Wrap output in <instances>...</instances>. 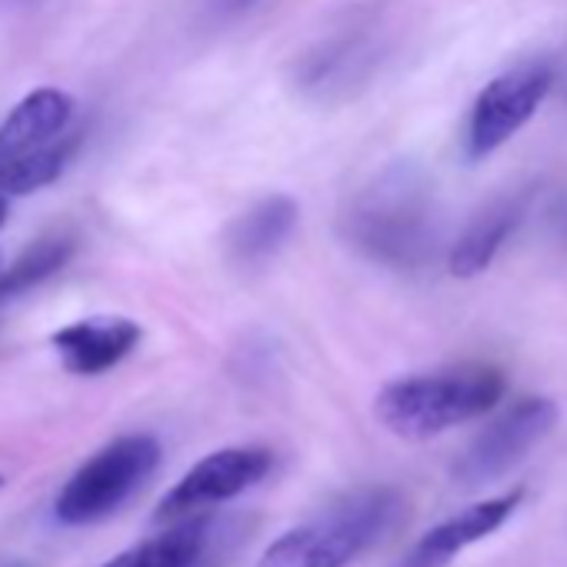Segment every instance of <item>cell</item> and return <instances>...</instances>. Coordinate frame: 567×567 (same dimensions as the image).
Returning a JSON list of instances; mask_svg holds the SVG:
<instances>
[{"label": "cell", "mask_w": 567, "mask_h": 567, "mask_svg": "<svg viewBox=\"0 0 567 567\" xmlns=\"http://www.w3.org/2000/svg\"><path fill=\"white\" fill-rule=\"evenodd\" d=\"M161 444L151 434H127L91 454L61 487L54 517L71 527L97 524L124 507L157 471Z\"/></svg>", "instance_id": "4"}, {"label": "cell", "mask_w": 567, "mask_h": 567, "mask_svg": "<svg viewBox=\"0 0 567 567\" xmlns=\"http://www.w3.org/2000/svg\"><path fill=\"white\" fill-rule=\"evenodd\" d=\"M144 331L131 318H84L74 324H64L51 334L54 351L61 354V364L71 374L97 378L111 368H117L131 351L141 344Z\"/></svg>", "instance_id": "10"}, {"label": "cell", "mask_w": 567, "mask_h": 567, "mask_svg": "<svg viewBox=\"0 0 567 567\" xmlns=\"http://www.w3.org/2000/svg\"><path fill=\"white\" fill-rule=\"evenodd\" d=\"M0 484H4V477H0Z\"/></svg>", "instance_id": "19"}, {"label": "cell", "mask_w": 567, "mask_h": 567, "mask_svg": "<svg viewBox=\"0 0 567 567\" xmlns=\"http://www.w3.org/2000/svg\"><path fill=\"white\" fill-rule=\"evenodd\" d=\"M527 200H530V190H517V194L491 200L481 214H474V220L464 227V234L451 244V254H447L451 274L461 277V280L484 274L494 264L504 240L520 224V217L527 210Z\"/></svg>", "instance_id": "12"}, {"label": "cell", "mask_w": 567, "mask_h": 567, "mask_svg": "<svg viewBox=\"0 0 567 567\" xmlns=\"http://www.w3.org/2000/svg\"><path fill=\"white\" fill-rule=\"evenodd\" d=\"M4 220H8V200L0 197V227H4Z\"/></svg>", "instance_id": "17"}, {"label": "cell", "mask_w": 567, "mask_h": 567, "mask_svg": "<svg viewBox=\"0 0 567 567\" xmlns=\"http://www.w3.org/2000/svg\"><path fill=\"white\" fill-rule=\"evenodd\" d=\"M71 114H74V101L64 91H54V87L31 91L4 117V124H0V164L61 137Z\"/></svg>", "instance_id": "13"}, {"label": "cell", "mask_w": 567, "mask_h": 567, "mask_svg": "<svg viewBox=\"0 0 567 567\" xmlns=\"http://www.w3.org/2000/svg\"><path fill=\"white\" fill-rule=\"evenodd\" d=\"M524 494H527L524 487H514L511 494L477 501V504L444 517L441 524H434L411 544V550L398 560V567H447V564H454L464 554V547L501 530L511 520V514L520 507Z\"/></svg>", "instance_id": "9"}, {"label": "cell", "mask_w": 567, "mask_h": 567, "mask_svg": "<svg viewBox=\"0 0 567 567\" xmlns=\"http://www.w3.org/2000/svg\"><path fill=\"white\" fill-rule=\"evenodd\" d=\"M71 257H74V237L68 234H48L44 240H34L8 270H0V301L34 291L38 284L51 280Z\"/></svg>", "instance_id": "16"}, {"label": "cell", "mask_w": 567, "mask_h": 567, "mask_svg": "<svg viewBox=\"0 0 567 567\" xmlns=\"http://www.w3.org/2000/svg\"><path fill=\"white\" fill-rule=\"evenodd\" d=\"M0 567H31L28 560H8V564H0Z\"/></svg>", "instance_id": "18"}, {"label": "cell", "mask_w": 567, "mask_h": 567, "mask_svg": "<svg viewBox=\"0 0 567 567\" xmlns=\"http://www.w3.org/2000/svg\"><path fill=\"white\" fill-rule=\"evenodd\" d=\"M210 520H174L161 534L134 544L104 567H197L207 554Z\"/></svg>", "instance_id": "14"}, {"label": "cell", "mask_w": 567, "mask_h": 567, "mask_svg": "<svg viewBox=\"0 0 567 567\" xmlns=\"http://www.w3.org/2000/svg\"><path fill=\"white\" fill-rule=\"evenodd\" d=\"M78 147H81V134L54 137L34 151H24V154L4 161L0 164V190L24 197V194H34V190L54 184L68 171V164L74 161Z\"/></svg>", "instance_id": "15"}, {"label": "cell", "mask_w": 567, "mask_h": 567, "mask_svg": "<svg viewBox=\"0 0 567 567\" xmlns=\"http://www.w3.org/2000/svg\"><path fill=\"white\" fill-rule=\"evenodd\" d=\"M408 497L391 484L344 494L308 524L284 530L257 557V567H348L381 544L404 517Z\"/></svg>", "instance_id": "3"}, {"label": "cell", "mask_w": 567, "mask_h": 567, "mask_svg": "<svg viewBox=\"0 0 567 567\" xmlns=\"http://www.w3.org/2000/svg\"><path fill=\"white\" fill-rule=\"evenodd\" d=\"M274 467V454L267 447H224L200 457L154 507L157 524L184 520L204 507L224 504L254 484H260Z\"/></svg>", "instance_id": "7"}, {"label": "cell", "mask_w": 567, "mask_h": 567, "mask_svg": "<svg viewBox=\"0 0 567 567\" xmlns=\"http://www.w3.org/2000/svg\"><path fill=\"white\" fill-rule=\"evenodd\" d=\"M554 87V64L544 58L524 61L504 74H497L484 91L474 97L467 117V154L487 157L501 144H507L544 104Z\"/></svg>", "instance_id": "6"}, {"label": "cell", "mask_w": 567, "mask_h": 567, "mask_svg": "<svg viewBox=\"0 0 567 567\" xmlns=\"http://www.w3.org/2000/svg\"><path fill=\"white\" fill-rule=\"evenodd\" d=\"M341 230L354 250L394 270H417L441 247L431 184L411 167L384 171L361 187L341 214Z\"/></svg>", "instance_id": "1"}, {"label": "cell", "mask_w": 567, "mask_h": 567, "mask_svg": "<svg viewBox=\"0 0 567 567\" xmlns=\"http://www.w3.org/2000/svg\"><path fill=\"white\" fill-rule=\"evenodd\" d=\"M301 217V207L288 194H270L244 210L227 227V254L237 267H264L288 244Z\"/></svg>", "instance_id": "11"}, {"label": "cell", "mask_w": 567, "mask_h": 567, "mask_svg": "<svg viewBox=\"0 0 567 567\" xmlns=\"http://www.w3.org/2000/svg\"><path fill=\"white\" fill-rule=\"evenodd\" d=\"M507 391L494 364L467 361L384 384L374 398V417L401 441H431L451 427L491 414Z\"/></svg>", "instance_id": "2"}, {"label": "cell", "mask_w": 567, "mask_h": 567, "mask_svg": "<svg viewBox=\"0 0 567 567\" xmlns=\"http://www.w3.org/2000/svg\"><path fill=\"white\" fill-rule=\"evenodd\" d=\"M381 61V31L371 21L341 28L298 61V87L318 101L344 97L361 87Z\"/></svg>", "instance_id": "8"}, {"label": "cell", "mask_w": 567, "mask_h": 567, "mask_svg": "<svg viewBox=\"0 0 567 567\" xmlns=\"http://www.w3.org/2000/svg\"><path fill=\"white\" fill-rule=\"evenodd\" d=\"M557 424V404L550 398H520L497 414L454 461L451 477L461 487H484L514 471Z\"/></svg>", "instance_id": "5"}, {"label": "cell", "mask_w": 567, "mask_h": 567, "mask_svg": "<svg viewBox=\"0 0 567 567\" xmlns=\"http://www.w3.org/2000/svg\"><path fill=\"white\" fill-rule=\"evenodd\" d=\"M237 4H244V0H237Z\"/></svg>", "instance_id": "20"}]
</instances>
